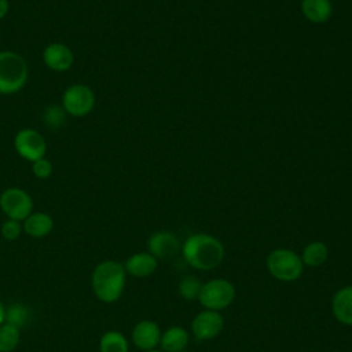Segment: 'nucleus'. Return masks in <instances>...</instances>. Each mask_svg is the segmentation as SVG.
Segmentation results:
<instances>
[{
	"label": "nucleus",
	"mask_w": 352,
	"mask_h": 352,
	"mask_svg": "<svg viewBox=\"0 0 352 352\" xmlns=\"http://www.w3.org/2000/svg\"><path fill=\"white\" fill-rule=\"evenodd\" d=\"M224 253V246L217 238L202 232L190 235L182 246V254L186 263L199 271L216 268L221 264Z\"/></svg>",
	"instance_id": "obj_1"
},
{
	"label": "nucleus",
	"mask_w": 352,
	"mask_h": 352,
	"mask_svg": "<svg viewBox=\"0 0 352 352\" xmlns=\"http://www.w3.org/2000/svg\"><path fill=\"white\" fill-rule=\"evenodd\" d=\"M126 272L124 264L116 260H103L95 265L91 285L95 297L106 304L116 302L124 293Z\"/></svg>",
	"instance_id": "obj_2"
},
{
	"label": "nucleus",
	"mask_w": 352,
	"mask_h": 352,
	"mask_svg": "<svg viewBox=\"0 0 352 352\" xmlns=\"http://www.w3.org/2000/svg\"><path fill=\"white\" fill-rule=\"evenodd\" d=\"M29 66L25 58L11 50L0 51V95H14L28 82Z\"/></svg>",
	"instance_id": "obj_3"
},
{
	"label": "nucleus",
	"mask_w": 352,
	"mask_h": 352,
	"mask_svg": "<svg viewBox=\"0 0 352 352\" xmlns=\"http://www.w3.org/2000/svg\"><path fill=\"white\" fill-rule=\"evenodd\" d=\"M267 270L278 280L293 282L302 275L301 256L290 249H275L267 257Z\"/></svg>",
	"instance_id": "obj_4"
},
{
	"label": "nucleus",
	"mask_w": 352,
	"mask_h": 352,
	"mask_svg": "<svg viewBox=\"0 0 352 352\" xmlns=\"http://www.w3.org/2000/svg\"><path fill=\"white\" fill-rule=\"evenodd\" d=\"M235 298V287L227 279H212L202 285L198 301L206 309L221 311L226 309Z\"/></svg>",
	"instance_id": "obj_5"
},
{
	"label": "nucleus",
	"mask_w": 352,
	"mask_h": 352,
	"mask_svg": "<svg viewBox=\"0 0 352 352\" xmlns=\"http://www.w3.org/2000/svg\"><path fill=\"white\" fill-rule=\"evenodd\" d=\"M95 94L85 84L76 82L69 85L62 94V109L72 117H85L95 107Z\"/></svg>",
	"instance_id": "obj_6"
},
{
	"label": "nucleus",
	"mask_w": 352,
	"mask_h": 352,
	"mask_svg": "<svg viewBox=\"0 0 352 352\" xmlns=\"http://www.w3.org/2000/svg\"><path fill=\"white\" fill-rule=\"evenodd\" d=\"M0 209L7 219L23 221L33 212V198L19 187H8L0 194Z\"/></svg>",
	"instance_id": "obj_7"
},
{
	"label": "nucleus",
	"mask_w": 352,
	"mask_h": 352,
	"mask_svg": "<svg viewBox=\"0 0 352 352\" xmlns=\"http://www.w3.org/2000/svg\"><path fill=\"white\" fill-rule=\"evenodd\" d=\"M14 148L19 157L32 164L33 161L45 157L47 142L38 131L33 128H22L14 138Z\"/></svg>",
	"instance_id": "obj_8"
},
{
	"label": "nucleus",
	"mask_w": 352,
	"mask_h": 352,
	"mask_svg": "<svg viewBox=\"0 0 352 352\" xmlns=\"http://www.w3.org/2000/svg\"><path fill=\"white\" fill-rule=\"evenodd\" d=\"M224 327V319L219 311L205 309L195 315L191 322V330L197 340L206 341L220 334Z\"/></svg>",
	"instance_id": "obj_9"
},
{
	"label": "nucleus",
	"mask_w": 352,
	"mask_h": 352,
	"mask_svg": "<svg viewBox=\"0 0 352 352\" xmlns=\"http://www.w3.org/2000/svg\"><path fill=\"white\" fill-rule=\"evenodd\" d=\"M43 62L54 72H67L74 63V54L63 43H51L43 51Z\"/></svg>",
	"instance_id": "obj_10"
},
{
	"label": "nucleus",
	"mask_w": 352,
	"mask_h": 352,
	"mask_svg": "<svg viewBox=\"0 0 352 352\" xmlns=\"http://www.w3.org/2000/svg\"><path fill=\"white\" fill-rule=\"evenodd\" d=\"M148 253L158 258H168L180 250V242L170 231H157L147 239Z\"/></svg>",
	"instance_id": "obj_11"
},
{
	"label": "nucleus",
	"mask_w": 352,
	"mask_h": 352,
	"mask_svg": "<svg viewBox=\"0 0 352 352\" xmlns=\"http://www.w3.org/2000/svg\"><path fill=\"white\" fill-rule=\"evenodd\" d=\"M132 342L142 351L155 349L161 340V329L160 326L148 319H143L138 322L132 329Z\"/></svg>",
	"instance_id": "obj_12"
},
{
	"label": "nucleus",
	"mask_w": 352,
	"mask_h": 352,
	"mask_svg": "<svg viewBox=\"0 0 352 352\" xmlns=\"http://www.w3.org/2000/svg\"><path fill=\"white\" fill-rule=\"evenodd\" d=\"M157 258L148 252H139L132 254L124 263L125 272L135 278H147L157 270Z\"/></svg>",
	"instance_id": "obj_13"
},
{
	"label": "nucleus",
	"mask_w": 352,
	"mask_h": 352,
	"mask_svg": "<svg viewBox=\"0 0 352 352\" xmlns=\"http://www.w3.org/2000/svg\"><path fill=\"white\" fill-rule=\"evenodd\" d=\"M331 312L340 323L352 326V286H345L336 292L331 300Z\"/></svg>",
	"instance_id": "obj_14"
},
{
	"label": "nucleus",
	"mask_w": 352,
	"mask_h": 352,
	"mask_svg": "<svg viewBox=\"0 0 352 352\" xmlns=\"http://www.w3.org/2000/svg\"><path fill=\"white\" fill-rule=\"evenodd\" d=\"M23 232L32 238H44L54 228V219L44 212H32L22 221Z\"/></svg>",
	"instance_id": "obj_15"
},
{
	"label": "nucleus",
	"mask_w": 352,
	"mask_h": 352,
	"mask_svg": "<svg viewBox=\"0 0 352 352\" xmlns=\"http://www.w3.org/2000/svg\"><path fill=\"white\" fill-rule=\"evenodd\" d=\"M301 12L309 22L323 23L330 19L333 4L330 0H301Z\"/></svg>",
	"instance_id": "obj_16"
},
{
	"label": "nucleus",
	"mask_w": 352,
	"mask_h": 352,
	"mask_svg": "<svg viewBox=\"0 0 352 352\" xmlns=\"http://www.w3.org/2000/svg\"><path fill=\"white\" fill-rule=\"evenodd\" d=\"M188 333L184 327L172 326L161 333L160 345L164 352H182L188 344Z\"/></svg>",
	"instance_id": "obj_17"
},
{
	"label": "nucleus",
	"mask_w": 352,
	"mask_h": 352,
	"mask_svg": "<svg viewBox=\"0 0 352 352\" xmlns=\"http://www.w3.org/2000/svg\"><path fill=\"white\" fill-rule=\"evenodd\" d=\"M329 257V249L327 246L320 242V241H315L308 243L304 250H302V264L308 265V267H319L322 265Z\"/></svg>",
	"instance_id": "obj_18"
},
{
	"label": "nucleus",
	"mask_w": 352,
	"mask_h": 352,
	"mask_svg": "<svg viewBox=\"0 0 352 352\" xmlns=\"http://www.w3.org/2000/svg\"><path fill=\"white\" fill-rule=\"evenodd\" d=\"M99 351L100 352H128L129 344L126 337L117 331L109 330L99 340Z\"/></svg>",
	"instance_id": "obj_19"
},
{
	"label": "nucleus",
	"mask_w": 352,
	"mask_h": 352,
	"mask_svg": "<svg viewBox=\"0 0 352 352\" xmlns=\"http://www.w3.org/2000/svg\"><path fill=\"white\" fill-rule=\"evenodd\" d=\"M21 341V329L4 322L0 326V352H12Z\"/></svg>",
	"instance_id": "obj_20"
},
{
	"label": "nucleus",
	"mask_w": 352,
	"mask_h": 352,
	"mask_svg": "<svg viewBox=\"0 0 352 352\" xmlns=\"http://www.w3.org/2000/svg\"><path fill=\"white\" fill-rule=\"evenodd\" d=\"M201 287H202V283L199 282V279L192 276V275H188V276H184L179 282L177 292L184 300L192 301V300H198V296L201 293Z\"/></svg>",
	"instance_id": "obj_21"
},
{
	"label": "nucleus",
	"mask_w": 352,
	"mask_h": 352,
	"mask_svg": "<svg viewBox=\"0 0 352 352\" xmlns=\"http://www.w3.org/2000/svg\"><path fill=\"white\" fill-rule=\"evenodd\" d=\"M26 319H28V309L22 304L15 302V304L10 305L8 309H6V322L7 323H11L21 329V326L25 324Z\"/></svg>",
	"instance_id": "obj_22"
},
{
	"label": "nucleus",
	"mask_w": 352,
	"mask_h": 352,
	"mask_svg": "<svg viewBox=\"0 0 352 352\" xmlns=\"http://www.w3.org/2000/svg\"><path fill=\"white\" fill-rule=\"evenodd\" d=\"M23 231V227H22V221H18V220H12V219H7L3 224H1V228H0V232L3 235V238L6 241H15L21 236Z\"/></svg>",
	"instance_id": "obj_23"
},
{
	"label": "nucleus",
	"mask_w": 352,
	"mask_h": 352,
	"mask_svg": "<svg viewBox=\"0 0 352 352\" xmlns=\"http://www.w3.org/2000/svg\"><path fill=\"white\" fill-rule=\"evenodd\" d=\"M52 170H54V165H52V162H51L48 158H45V157L38 158V160H36V161L32 162V173H33L37 179H47V177H50L51 173H52Z\"/></svg>",
	"instance_id": "obj_24"
},
{
	"label": "nucleus",
	"mask_w": 352,
	"mask_h": 352,
	"mask_svg": "<svg viewBox=\"0 0 352 352\" xmlns=\"http://www.w3.org/2000/svg\"><path fill=\"white\" fill-rule=\"evenodd\" d=\"M8 11H10V1L8 0H0V21L6 18Z\"/></svg>",
	"instance_id": "obj_25"
},
{
	"label": "nucleus",
	"mask_w": 352,
	"mask_h": 352,
	"mask_svg": "<svg viewBox=\"0 0 352 352\" xmlns=\"http://www.w3.org/2000/svg\"><path fill=\"white\" fill-rule=\"evenodd\" d=\"M6 322V307L3 305V302L0 301V326Z\"/></svg>",
	"instance_id": "obj_26"
},
{
	"label": "nucleus",
	"mask_w": 352,
	"mask_h": 352,
	"mask_svg": "<svg viewBox=\"0 0 352 352\" xmlns=\"http://www.w3.org/2000/svg\"><path fill=\"white\" fill-rule=\"evenodd\" d=\"M143 352H164V351H158V349H150V351H143Z\"/></svg>",
	"instance_id": "obj_27"
},
{
	"label": "nucleus",
	"mask_w": 352,
	"mask_h": 352,
	"mask_svg": "<svg viewBox=\"0 0 352 352\" xmlns=\"http://www.w3.org/2000/svg\"><path fill=\"white\" fill-rule=\"evenodd\" d=\"M182 352H184V351H182Z\"/></svg>",
	"instance_id": "obj_28"
}]
</instances>
